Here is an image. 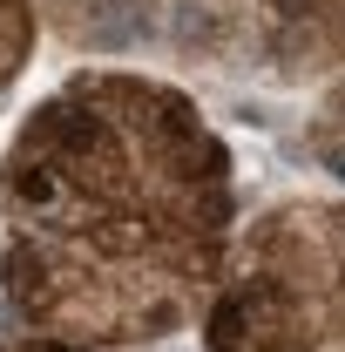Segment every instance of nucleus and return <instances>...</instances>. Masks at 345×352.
<instances>
[{"label":"nucleus","instance_id":"nucleus-1","mask_svg":"<svg viewBox=\"0 0 345 352\" xmlns=\"http://www.w3.org/2000/svg\"><path fill=\"white\" fill-rule=\"evenodd\" d=\"M230 163L163 82L88 68L0 163V292L41 339H170L223 264Z\"/></svg>","mask_w":345,"mask_h":352},{"label":"nucleus","instance_id":"nucleus-2","mask_svg":"<svg viewBox=\"0 0 345 352\" xmlns=\"http://www.w3.org/2000/svg\"><path fill=\"white\" fill-rule=\"evenodd\" d=\"M27 47H34V0H0V88L21 75Z\"/></svg>","mask_w":345,"mask_h":352},{"label":"nucleus","instance_id":"nucleus-3","mask_svg":"<svg viewBox=\"0 0 345 352\" xmlns=\"http://www.w3.org/2000/svg\"><path fill=\"white\" fill-rule=\"evenodd\" d=\"M0 352H88V346H68V339H7Z\"/></svg>","mask_w":345,"mask_h":352}]
</instances>
